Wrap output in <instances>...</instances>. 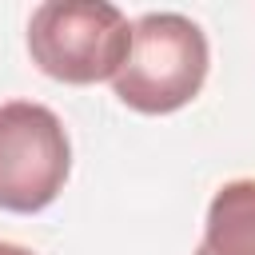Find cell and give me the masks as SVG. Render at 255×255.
Segmentation results:
<instances>
[{"instance_id": "obj_1", "label": "cell", "mask_w": 255, "mask_h": 255, "mask_svg": "<svg viewBox=\"0 0 255 255\" xmlns=\"http://www.w3.org/2000/svg\"><path fill=\"white\" fill-rule=\"evenodd\" d=\"M207 68L211 48L191 16L143 12L131 20V48L112 76V92L139 116H171L199 96Z\"/></svg>"}, {"instance_id": "obj_5", "label": "cell", "mask_w": 255, "mask_h": 255, "mask_svg": "<svg viewBox=\"0 0 255 255\" xmlns=\"http://www.w3.org/2000/svg\"><path fill=\"white\" fill-rule=\"evenodd\" d=\"M0 255H36V251H28V247H20V243H8V239H0Z\"/></svg>"}, {"instance_id": "obj_2", "label": "cell", "mask_w": 255, "mask_h": 255, "mask_svg": "<svg viewBox=\"0 0 255 255\" xmlns=\"http://www.w3.org/2000/svg\"><path fill=\"white\" fill-rule=\"evenodd\" d=\"M131 20L108 0H48L28 16V56L60 84H100L120 72Z\"/></svg>"}, {"instance_id": "obj_3", "label": "cell", "mask_w": 255, "mask_h": 255, "mask_svg": "<svg viewBox=\"0 0 255 255\" xmlns=\"http://www.w3.org/2000/svg\"><path fill=\"white\" fill-rule=\"evenodd\" d=\"M72 143L64 120L36 100L0 104V211L36 215L64 191Z\"/></svg>"}, {"instance_id": "obj_4", "label": "cell", "mask_w": 255, "mask_h": 255, "mask_svg": "<svg viewBox=\"0 0 255 255\" xmlns=\"http://www.w3.org/2000/svg\"><path fill=\"white\" fill-rule=\"evenodd\" d=\"M195 255H255V179H231L211 195Z\"/></svg>"}]
</instances>
